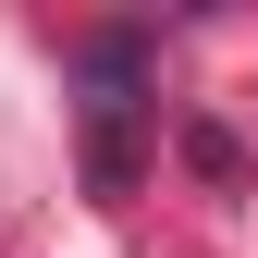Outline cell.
I'll list each match as a JSON object with an SVG mask.
<instances>
[{"mask_svg":"<svg viewBox=\"0 0 258 258\" xmlns=\"http://www.w3.org/2000/svg\"><path fill=\"white\" fill-rule=\"evenodd\" d=\"M86 74V184L99 197H136V123H148V37L136 25H111V37L74 49Z\"/></svg>","mask_w":258,"mask_h":258,"instance_id":"1","label":"cell"}]
</instances>
